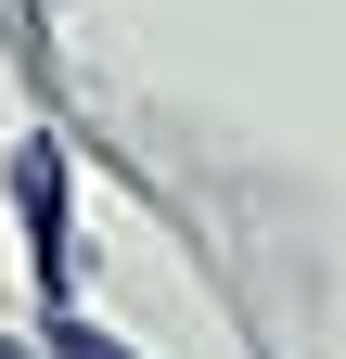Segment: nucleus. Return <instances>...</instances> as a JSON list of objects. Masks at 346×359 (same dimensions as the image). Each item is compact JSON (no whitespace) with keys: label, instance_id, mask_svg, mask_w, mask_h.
Returning <instances> with one entry per match:
<instances>
[{"label":"nucleus","instance_id":"f257e3e1","mask_svg":"<svg viewBox=\"0 0 346 359\" xmlns=\"http://www.w3.org/2000/svg\"><path fill=\"white\" fill-rule=\"evenodd\" d=\"M0 359H26V346H13V334H0Z\"/></svg>","mask_w":346,"mask_h":359}]
</instances>
